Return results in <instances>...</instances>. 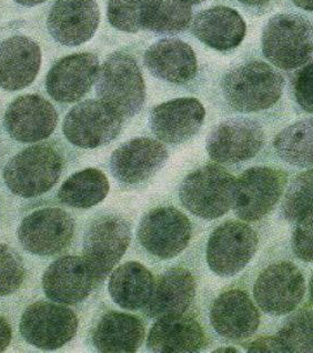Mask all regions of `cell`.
<instances>
[{"label": "cell", "instance_id": "1", "mask_svg": "<svg viewBox=\"0 0 313 353\" xmlns=\"http://www.w3.org/2000/svg\"><path fill=\"white\" fill-rule=\"evenodd\" d=\"M285 79L271 65L251 61L225 74L221 88L227 103L236 112L265 110L278 103Z\"/></svg>", "mask_w": 313, "mask_h": 353}, {"label": "cell", "instance_id": "2", "mask_svg": "<svg viewBox=\"0 0 313 353\" xmlns=\"http://www.w3.org/2000/svg\"><path fill=\"white\" fill-rule=\"evenodd\" d=\"M96 90L121 117L136 116L145 99V80L136 59L125 52L110 54L98 74Z\"/></svg>", "mask_w": 313, "mask_h": 353}, {"label": "cell", "instance_id": "3", "mask_svg": "<svg viewBox=\"0 0 313 353\" xmlns=\"http://www.w3.org/2000/svg\"><path fill=\"white\" fill-rule=\"evenodd\" d=\"M63 167V158L56 149L32 145L9 160L3 169V180L14 196L36 198L57 183Z\"/></svg>", "mask_w": 313, "mask_h": 353}, {"label": "cell", "instance_id": "4", "mask_svg": "<svg viewBox=\"0 0 313 353\" xmlns=\"http://www.w3.org/2000/svg\"><path fill=\"white\" fill-rule=\"evenodd\" d=\"M236 179L218 165H207L185 176L180 185V201L203 219L225 216L234 205Z\"/></svg>", "mask_w": 313, "mask_h": 353}, {"label": "cell", "instance_id": "5", "mask_svg": "<svg viewBox=\"0 0 313 353\" xmlns=\"http://www.w3.org/2000/svg\"><path fill=\"white\" fill-rule=\"evenodd\" d=\"M262 52L283 70L299 68L313 54V25L299 14H280L262 32Z\"/></svg>", "mask_w": 313, "mask_h": 353}, {"label": "cell", "instance_id": "6", "mask_svg": "<svg viewBox=\"0 0 313 353\" xmlns=\"http://www.w3.org/2000/svg\"><path fill=\"white\" fill-rule=\"evenodd\" d=\"M123 127V117L101 100H85L74 105L63 123L65 137L72 145L94 149L116 139Z\"/></svg>", "mask_w": 313, "mask_h": 353}, {"label": "cell", "instance_id": "7", "mask_svg": "<svg viewBox=\"0 0 313 353\" xmlns=\"http://www.w3.org/2000/svg\"><path fill=\"white\" fill-rule=\"evenodd\" d=\"M78 325V316L72 309L41 301L27 307L19 329L23 339L32 347L56 350L74 338Z\"/></svg>", "mask_w": 313, "mask_h": 353}, {"label": "cell", "instance_id": "8", "mask_svg": "<svg viewBox=\"0 0 313 353\" xmlns=\"http://www.w3.org/2000/svg\"><path fill=\"white\" fill-rule=\"evenodd\" d=\"M287 174L278 169L254 167L236 179L234 214L247 223L267 216L281 198Z\"/></svg>", "mask_w": 313, "mask_h": 353}, {"label": "cell", "instance_id": "9", "mask_svg": "<svg viewBox=\"0 0 313 353\" xmlns=\"http://www.w3.org/2000/svg\"><path fill=\"white\" fill-rule=\"evenodd\" d=\"M130 228L118 216H103L89 225L83 239V259L98 283L107 278L130 243Z\"/></svg>", "mask_w": 313, "mask_h": 353}, {"label": "cell", "instance_id": "10", "mask_svg": "<svg viewBox=\"0 0 313 353\" xmlns=\"http://www.w3.org/2000/svg\"><path fill=\"white\" fill-rule=\"evenodd\" d=\"M258 236L240 221L222 223L211 234L207 245L209 268L220 276H232L245 269L256 254Z\"/></svg>", "mask_w": 313, "mask_h": 353}, {"label": "cell", "instance_id": "11", "mask_svg": "<svg viewBox=\"0 0 313 353\" xmlns=\"http://www.w3.org/2000/svg\"><path fill=\"white\" fill-rule=\"evenodd\" d=\"M191 234L190 220L174 207L149 211L138 228V239L143 248L163 260L181 254L189 245Z\"/></svg>", "mask_w": 313, "mask_h": 353}, {"label": "cell", "instance_id": "12", "mask_svg": "<svg viewBox=\"0 0 313 353\" xmlns=\"http://www.w3.org/2000/svg\"><path fill=\"white\" fill-rule=\"evenodd\" d=\"M305 294V276L289 261L269 265L259 274L254 287L256 305L271 316H285L296 310Z\"/></svg>", "mask_w": 313, "mask_h": 353}, {"label": "cell", "instance_id": "13", "mask_svg": "<svg viewBox=\"0 0 313 353\" xmlns=\"http://www.w3.org/2000/svg\"><path fill=\"white\" fill-rule=\"evenodd\" d=\"M74 232V220L65 210L45 208L27 216L18 227L17 236L25 250L46 256L67 248Z\"/></svg>", "mask_w": 313, "mask_h": 353}, {"label": "cell", "instance_id": "14", "mask_svg": "<svg viewBox=\"0 0 313 353\" xmlns=\"http://www.w3.org/2000/svg\"><path fill=\"white\" fill-rule=\"evenodd\" d=\"M265 132L259 123L247 118H234L216 125L207 138V151L219 163H238L259 154Z\"/></svg>", "mask_w": 313, "mask_h": 353}, {"label": "cell", "instance_id": "15", "mask_svg": "<svg viewBox=\"0 0 313 353\" xmlns=\"http://www.w3.org/2000/svg\"><path fill=\"white\" fill-rule=\"evenodd\" d=\"M58 114L48 100L38 94L16 98L7 109L3 123L12 139L23 143H39L52 136Z\"/></svg>", "mask_w": 313, "mask_h": 353}, {"label": "cell", "instance_id": "16", "mask_svg": "<svg viewBox=\"0 0 313 353\" xmlns=\"http://www.w3.org/2000/svg\"><path fill=\"white\" fill-rule=\"evenodd\" d=\"M99 21L96 0H56L49 12L47 27L57 43L76 47L94 37Z\"/></svg>", "mask_w": 313, "mask_h": 353}, {"label": "cell", "instance_id": "17", "mask_svg": "<svg viewBox=\"0 0 313 353\" xmlns=\"http://www.w3.org/2000/svg\"><path fill=\"white\" fill-rule=\"evenodd\" d=\"M99 74V60L90 52L70 54L52 65L46 78L49 96L58 103H72L92 89Z\"/></svg>", "mask_w": 313, "mask_h": 353}, {"label": "cell", "instance_id": "18", "mask_svg": "<svg viewBox=\"0 0 313 353\" xmlns=\"http://www.w3.org/2000/svg\"><path fill=\"white\" fill-rule=\"evenodd\" d=\"M97 279L83 258L61 256L52 262L43 276L47 298L63 305H77L94 290Z\"/></svg>", "mask_w": 313, "mask_h": 353}, {"label": "cell", "instance_id": "19", "mask_svg": "<svg viewBox=\"0 0 313 353\" xmlns=\"http://www.w3.org/2000/svg\"><path fill=\"white\" fill-rule=\"evenodd\" d=\"M167 158L168 152L163 143L150 138H136L111 154V172L120 183H143L161 169Z\"/></svg>", "mask_w": 313, "mask_h": 353}, {"label": "cell", "instance_id": "20", "mask_svg": "<svg viewBox=\"0 0 313 353\" xmlns=\"http://www.w3.org/2000/svg\"><path fill=\"white\" fill-rule=\"evenodd\" d=\"M205 117V110L199 100H170L156 105L151 112V130L163 143H185L199 131Z\"/></svg>", "mask_w": 313, "mask_h": 353}, {"label": "cell", "instance_id": "21", "mask_svg": "<svg viewBox=\"0 0 313 353\" xmlns=\"http://www.w3.org/2000/svg\"><path fill=\"white\" fill-rule=\"evenodd\" d=\"M211 325L216 334L229 340H245L258 330L260 314L247 292L225 291L216 298L210 311Z\"/></svg>", "mask_w": 313, "mask_h": 353}, {"label": "cell", "instance_id": "22", "mask_svg": "<svg viewBox=\"0 0 313 353\" xmlns=\"http://www.w3.org/2000/svg\"><path fill=\"white\" fill-rule=\"evenodd\" d=\"M41 65V50L26 36H12L0 43V88L17 92L32 85Z\"/></svg>", "mask_w": 313, "mask_h": 353}, {"label": "cell", "instance_id": "23", "mask_svg": "<svg viewBox=\"0 0 313 353\" xmlns=\"http://www.w3.org/2000/svg\"><path fill=\"white\" fill-rule=\"evenodd\" d=\"M207 345L203 327L185 314L163 316L149 332L147 347L151 352H198Z\"/></svg>", "mask_w": 313, "mask_h": 353}, {"label": "cell", "instance_id": "24", "mask_svg": "<svg viewBox=\"0 0 313 353\" xmlns=\"http://www.w3.org/2000/svg\"><path fill=\"white\" fill-rule=\"evenodd\" d=\"M143 61L154 77L178 85L194 79L198 70L194 49L179 39L154 43L145 52Z\"/></svg>", "mask_w": 313, "mask_h": 353}, {"label": "cell", "instance_id": "25", "mask_svg": "<svg viewBox=\"0 0 313 353\" xmlns=\"http://www.w3.org/2000/svg\"><path fill=\"white\" fill-rule=\"evenodd\" d=\"M192 32L210 48L228 52L236 48L245 39L247 25L234 9L214 7L196 14Z\"/></svg>", "mask_w": 313, "mask_h": 353}, {"label": "cell", "instance_id": "26", "mask_svg": "<svg viewBox=\"0 0 313 353\" xmlns=\"http://www.w3.org/2000/svg\"><path fill=\"white\" fill-rule=\"evenodd\" d=\"M196 281L190 271L172 268L165 271L154 283L150 299L143 307L145 316L163 318L185 314L194 301Z\"/></svg>", "mask_w": 313, "mask_h": 353}, {"label": "cell", "instance_id": "27", "mask_svg": "<svg viewBox=\"0 0 313 353\" xmlns=\"http://www.w3.org/2000/svg\"><path fill=\"white\" fill-rule=\"evenodd\" d=\"M145 334V325L138 316L112 311L98 321L92 342L100 352H136Z\"/></svg>", "mask_w": 313, "mask_h": 353}, {"label": "cell", "instance_id": "28", "mask_svg": "<svg viewBox=\"0 0 313 353\" xmlns=\"http://www.w3.org/2000/svg\"><path fill=\"white\" fill-rule=\"evenodd\" d=\"M154 279L139 262H125L111 274L108 290L111 299L125 310L145 307L154 290Z\"/></svg>", "mask_w": 313, "mask_h": 353}, {"label": "cell", "instance_id": "29", "mask_svg": "<svg viewBox=\"0 0 313 353\" xmlns=\"http://www.w3.org/2000/svg\"><path fill=\"white\" fill-rule=\"evenodd\" d=\"M109 192V181L103 172L88 168L69 176L61 185L58 198L72 208L88 209L105 199Z\"/></svg>", "mask_w": 313, "mask_h": 353}, {"label": "cell", "instance_id": "30", "mask_svg": "<svg viewBox=\"0 0 313 353\" xmlns=\"http://www.w3.org/2000/svg\"><path fill=\"white\" fill-rule=\"evenodd\" d=\"M276 154L296 167H313V118L300 120L280 131L274 139Z\"/></svg>", "mask_w": 313, "mask_h": 353}, {"label": "cell", "instance_id": "31", "mask_svg": "<svg viewBox=\"0 0 313 353\" xmlns=\"http://www.w3.org/2000/svg\"><path fill=\"white\" fill-rule=\"evenodd\" d=\"M161 0H109L108 20L111 26L125 32L148 28Z\"/></svg>", "mask_w": 313, "mask_h": 353}, {"label": "cell", "instance_id": "32", "mask_svg": "<svg viewBox=\"0 0 313 353\" xmlns=\"http://www.w3.org/2000/svg\"><path fill=\"white\" fill-rule=\"evenodd\" d=\"M276 338L282 352H313V311L302 310L289 318Z\"/></svg>", "mask_w": 313, "mask_h": 353}, {"label": "cell", "instance_id": "33", "mask_svg": "<svg viewBox=\"0 0 313 353\" xmlns=\"http://www.w3.org/2000/svg\"><path fill=\"white\" fill-rule=\"evenodd\" d=\"M313 212V169L296 176L287 187L282 214L290 223H299Z\"/></svg>", "mask_w": 313, "mask_h": 353}, {"label": "cell", "instance_id": "34", "mask_svg": "<svg viewBox=\"0 0 313 353\" xmlns=\"http://www.w3.org/2000/svg\"><path fill=\"white\" fill-rule=\"evenodd\" d=\"M191 19L190 5L178 0H161L147 29L160 34H179L188 28Z\"/></svg>", "mask_w": 313, "mask_h": 353}, {"label": "cell", "instance_id": "35", "mask_svg": "<svg viewBox=\"0 0 313 353\" xmlns=\"http://www.w3.org/2000/svg\"><path fill=\"white\" fill-rule=\"evenodd\" d=\"M25 279V265L17 251L0 243V296L18 290Z\"/></svg>", "mask_w": 313, "mask_h": 353}, {"label": "cell", "instance_id": "36", "mask_svg": "<svg viewBox=\"0 0 313 353\" xmlns=\"http://www.w3.org/2000/svg\"><path fill=\"white\" fill-rule=\"evenodd\" d=\"M292 89L296 103L305 112L313 114V60L296 72Z\"/></svg>", "mask_w": 313, "mask_h": 353}, {"label": "cell", "instance_id": "37", "mask_svg": "<svg viewBox=\"0 0 313 353\" xmlns=\"http://www.w3.org/2000/svg\"><path fill=\"white\" fill-rule=\"evenodd\" d=\"M294 254L305 262H313V212L300 220L292 236Z\"/></svg>", "mask_w": 313, "mask_h": 353}, {"label": "cell", "instance_id": "38", "mask_svg": "<svg viewBox=\"0 0 313 353\" xmlns=\"http://www.w3.org/2000/svg\"><path fill=\"white\" fill-rule=\"evenodd\" d=\"M249 352H282L279 341L274 336L260 338L248 345Z\"/></svg>", "mask_w": 313, "mask_h": 353}, {"label": "cell", "instance_id": "39", "mask_svg": "<svg viewBox=\"0 0 313 353\" xmlns=\"http://www.w3.org/2000/svg\"><path fill=\"white\" fill-rule=\"evenodd\" d=\"M12 327L5 318L0 316V352H3L12 341Z\"/></svg>", "mask_w": 313, "mask_h": 353}, {"label": "cell", "instance_id": "40", "mask_svg": "<svg viewBox=\"0 0 313 353\" xmlns=\"http://www.w3.org/2000/svg\"><path fill=\"white\" fill-rule=\"evenodd\" d=\"M291 1L305 12H313V0H291Z\"/></svg>", "mask_w": 313, "mask_h": 353}, {"label": "cell", "instance_id": "41", "mask_svg": "<svg viewBox=\"0 0 313 353\" xmlns=\"http://www.w3.org/2000/svg\"><path fill=\"white\" fill-rule=\"evenodd\" d=\"M242 5L249 7H261L270 3L271 0H238Z\"/></svg>", "mask_w": 313, "mask_h": 353}, {"label": "cell", "instance_id": "42", "mask_svg": "<svg viewBox=\"0 0 313 353\" xmlns=\"http://www.w3.org/2000/svg\"><path fill=\"white\" fill-rule=\"evenodd\" d=\"M14 3H19L21 6L25 7H34L40 5V3H45L46 0H14Z\"/></svg>", "mask_w": 313, "mask_h": 353}, {"label": "cell", "instance_id": "43", "mask_svg": "<svg viewBox=\"0 0 313 353\" xmlns=\"http://www.w3.org/2000/svg\"><path fill=\"white\" fill-rule=\"evenodd\" d=\"M178 1H181V3H187V5H198V3H203L205 0H178Z\"/></svg>", "mask_w": 313, "mask_h": 353}, {"label": "cell", "instance_id": "44", "mask_svg": "<svg viewBox=\"0 0 313 353\" xmlns=\"http://www.w3.org/2000/svg\"><path fill=\"white\" fill-rule=\"evenodd\" d=\"M214 352H239V351L232 349V347H225V349H218Z\"/></svg>", "mask_w": 313, "mask_h": 353}, {"label": "cell", "instance_id": "45", "mask_svg": "<svg viewBox=\"0 0 313 353\" xmlns=\"http://www.w3.org/2000/svg\"><path fill=\"white\" fill-rule=\"evenodd\" d=\"M310 300L313 303V274L310 280Z\"/></svg>", "mask_w": 313, "mask_h": 353}]
</instances>
